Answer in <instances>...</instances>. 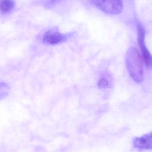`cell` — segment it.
<instances>
[{
    "label": "cell",
    "mask_w": 152,
    "mask_h": 152,
    "mask_svg": "<svg viewBox=\"0 0 152 152\" xmlns=\"http://www.w3.org/2000/svg\"><path fill=\"white\" fill-rule=\"evenodd\" d=\"M127 68L133 79L137 83L144 80L143 59L140 52L134 47H130L126 56Z\"/></svg>",
    "instance_id": "1"
},
{
    "label": "cell",
    "mask_w": 152,
    "mask_h": 152,
    "mask_svg": "<svg viewBox=\"0 0 152 152\" xmlns=\"http://www.w3.org/2000/svg\"><path fill=\"white\" fill-rule=\"evenodd\" d=\"M93 4L107 14L116 15L121 13L123 9L122 0H91Z\"/></svg>",
    "instance_id": "2"
},
{
    "label": "cell",
    "mask_w": 152,
    "mask_h": 152,
    "mask_svg": "<svg viewBox=\"0 0 152 152\" xmlns=\"http://www.w3.org/2000/svg\"><path fill=\"white\" fill-rule=\"evenodd\" d=\"M137 28L138 45L142 52L143 60L147 68L152 69V56L145 45V30L141 24H138Z\"/></svg>",
    "instance_id": "3"
},
{
    "label": "cell",
    "mask_w": 152,
    "mask_h": 152,
    "mask_svg": "<svg viewBox=\"0 0 152 152\" xmlns=\"http://www.w3.org/2000/svg\"><path fill=\"white\" fill-rule=\"evenodd\" d=\"M72 33L63 34L55 29H52L46 32L43 37L45 44L55 45L59 44L66 41L72 36Z\"/></svg>",
    "instance_id": "4"
},
{
    "label": "cell",
    "mask_w": 152,
    "mask_h": 152,
    "mask_svg": "<svg viewBox=\"0 0 152 152\" xmlns=\"http://www.w3.org/2000/svg\"><path fill=\"white\" fill-rule=\"evenodd\" d=\"M133 144L134 146L139 150H152V132L140 137H135Z\"/></svg>",
    "instance_id": "5"
},
{
    "label": "cell",
    "mask_w": 152,
    "mask_h": 152,
    "mask_svg": "<svg viewBox=\"0 0 152 152\" xmlns=\"http://www.w3.org/2000/svg\"><path fill=\"white\" fill-rule=\"evenodd\" d=\"M14 6L13 0H0V11L4 13L11 11Z\"/></svg>",
    "instance_id": "6"
},
{
    "label": "cell",
    "mask_w": 152,
    "mask_h": 152,
    "mask_svg": "<svg viewBox=\"0 0 152 152\" xmlns=\"http://www.w3.org/2000/svg\"><path fill=\"white\" fill-rule=\"evenodd\" d=\"M10 87L8 84L0 82V101L4 99L9 94Z\"/></svg>",
    "instance_id": "7"
},
{
    "label": "cell",
    "mask_w": 152,
    "mask_h": 152,
    "mask_svg": "<svg viewBox=\"0 0 152 152\" xmlns=\"http://www.w3.org/2000/svg\"><path fill=\"white\" fill-rule=\"evenodd\" d=\"M110 86L111 83L110 80L105 77H103L98 81V86L100 88H108Z\"/></svg>",
    "instance_id": "8"
},
{
    "label": "cell",
    "mask_w": 152,
    "mask_h": 152,
    "mask_svg": "<svg viewBox=\"0 0 152 152\" xmlns=\"http://www.w3.org/2000/svg\"><path fill=\"white\" fill-rule=\"evenodd\" d=\"M63 1H65V0H47L46 4L48 6H50V5H54L55 4Z\"/></svg>",
    "instance_id": "9"
}]
</instances>
